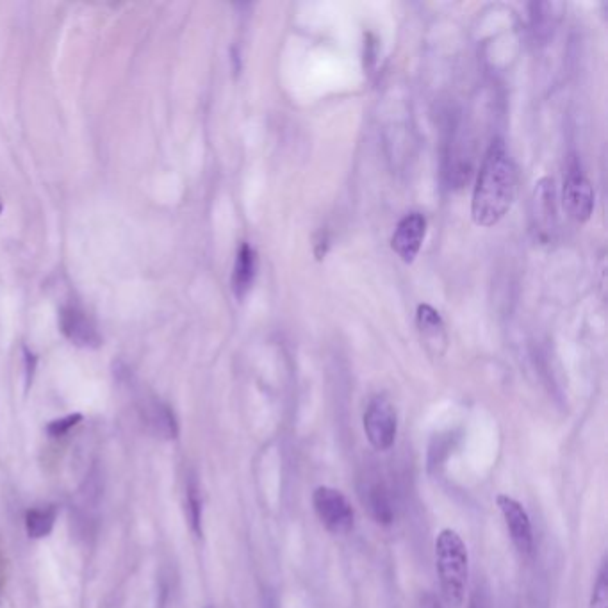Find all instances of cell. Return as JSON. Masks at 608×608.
Here are the masks:
<instances>
[{"label": "cell", "mask_w": 608, "mask_h": 608, "mask_svg": "<svg viewBox=\"0 0 608 608\" xmlns=\"http://www.w3.org/2000/svg\"><path fill=\"white\" fill-rule=\"evenodd\" d=\"M518 193V170L502 141L487 150L473 191L471 216L480 227H493L509 213Z\"/></svg>", "instance_id": "6da1fadb"}, {"label": "cell", "mask_w": 608, "mask_h": 608, "mask_svg": "<svg viewBox=\"0 0 608 608\" xmlns=\"http://www.w3.org/2000/svg\"><path fill=\"white\" fill-rule=\"evenodd\" d=\"M436 571L446 605L462 607L469 576L468 546L453 528H443L436 537Z\"/></svg>", "instance_id": "7a4b0ae2"}, {"label": "cell", "mask_w": 608, "mask_h": 608, "mask_svg": "<svg viewBox=\"0 0 608 608\" xmlns=\"http://www.w3.org/2000/svg\"><path fill=\"white\" fill-rule=\"evenodd\" d=\"M313 507L321 525L325 526L330 534L346 535L352 532L355 523L354 507L341 491L329 485L316 487Z\"/></svg>", "instance_id": "3957f363"}, {"label": "cell", "mask_w": 608, "mask_h": 608, "mask_svg": "<svg viewBox=\"0 0 608 608\" xmlns=\"http://www.w3.org/2000/svg\"><path fill=\"white\" fill-rule=\"evenodd\" d=\"M362 425H364V434L368 437V443L378 452H387L395 444L396 434H398V416H396L395 405L387 396H373L364 411Z\"/></svg>", "instance_id": "277c9868"}, {"label": "cell", "mask_w": 608, "mask_h": 608, "mask_svg": "<svg viewBox=\"0 0 608 608\" xmlns=\"http://www.w3.org/2000/svg\"><path fill=\"white\" fill-rule=\"evenodd\" d=\"M496 505L502 512L510 539H512L514 546L518 548L519 553L532 555V551H534V528H532V521H530V516H528L525 507L516 498L507 496V494H500L496 498Z\"/></svg>", "instance_id": "5b68a950"}, {"label": "cell", "mask_w": 608, "mask_h": 608, "mask_svg": "<svg viewBox=\"0 0 608 608\" xmlns=\"http://www.w3.org/2000/svg\"><path fill=\"white\" fill-rule=\"evenodd\" d=\"M564 207L567 214L578 223H585L594 211V191L580 166L571 165L564 181Z\"/></svg>", "instance_id": "8992f818"}, {"label": "cell", "mask_w": 608, "mask_h": 608, "mask_svg": "<svg viewBox=\"0 0 608 608\" xmlns=\"http://www.w3.org/2000/svg\"><path fill=\"white\" fill-rule=\"evenodd\" d=\"M425 234H427L425 216L420 213L405 214L396 225L395 234L391 238V247L403 263H414V259L420 254Z\"/></svg>", "instance_id": "52a82bcc"}, {"label": "cell", "mask_w": 608, "mask_h": 608, "mask_svg": "<svg viewBox=\"0 0 608 608\" xmlns=\"http://www.w3.org/2000/svg\"><path fill=\"white\" fill-rule=\"evenodd\" d=\"M59 327L70 343L79 348H99L102 345V337L99 330L93 325V321L79 311L77 307H63L59 314Z\"/></svg>", "instance_id": "ba28073f"}, {"label": "cell", "mask_w": 608, "mask_h": 608, "mask_svg": "<svg viewBox=\"0 0 608 608\" xmlns=\"http://www.w3.org/2000/svg\"><path fill=\"white\" fill-rule=\"evenodd\" d=\"M416 323L420 330L421 341L428 352L434 357H443L448 348V334L441 314L430 305H420L416 313Z\"/></svg>", "instance_id": "9c48e42d"}, {"label": "cell", "mask_w": 608, "mask_h": 608, "mask_svg": "<svg viewBox=\"0 0 608 608\" xmlns=\"http://www.w3.org/2000/svg\"><path fill=\"white\" fill-rule=\"evenodd\" d=\"M555 188L551 179H543L534 191L535 231L541 241H550L551 232L555 231Z\"/></svg>", "instance_id": "30bf717a"}, {"label": "cell", "mask_w": 608, "mask_h": 608, "mask_svg": "<svg viewBox=\"0 0 608 608\" xmlns=\"http://www.w3.org/2000/svg\"><path fill=\"white\" fill-rule=\"evenodd\" d=\"M255 273H257V254L248 243H243L239 247L232 272V291L238 300H243L254 286Z\"/></svg>", "instance_id": "8fae6325"}, {"label": "cell", "mask_w": 608, "mask_h": 608, "mask_svg": "<svg viewBox=\"0 0 608 608\" xmlns=\"http://www.w3.org/2000/svg\"><path fill=\"white\" fill-rule=\"evenodd\" d=\"M368 505H370L371 516L375 518L378 525H391L395 521V507H393L391 496L384 485H371L368 489Z\"/></svg>", "instance_id": "7c38bea8"}, {"label": "cell", "mask_w": 608, "mask_h": 608, "mask_svg": "<svg viewBox=\"0 0 608 608\" xmlns=\"http://www.w3.org/2000/svg\"><path fill=\"white\" fill-rule=\"evenodd\" d=\"M56 518H58V509L54 505L29 510L27 518H25L27 534H29V537H33V539L47 537L52 532L54 525H56Z\"/></svg>", "instance_id": "4fadbf2b"}, {"label": "cell", "mask_w": 608, "mask_h": 608, "mask_svg": "<svg viewBox=\"0 0 608 608\" xmlns=\"http://www.w3.org/2000/svg\"><path fill=\"white\" fill-rule=\"evenodd\" d=\"M150 423L156 430V434L163 439L172 441L179 434V425H177V418L173 414L172 409L165 405V403L154 402L150 407Z\"/></svg>", "instance_id": "5bb4252c"}, {"label": "cell", "mask_w": 608, "mask_h": 608, "mask_svg": "<svg viewBox=\"0 0 608 608\" xmlns=\"http://www.w3.org/2000/svg\"><path fill=\"white\" fill-rule=\"evenodd\" d=\"M186 505H188L189 525L193 534L202 535V498H200V487L197 480H189L186 487Z\"/></svg>", "instance_id": "9a60e30c"}, {"label": "cell", "mask_w": 608, "mask_h": 608, "mask_svg": "<svg viewBox=\"0 0 608 608\" xmlns=\"http://www.w3.org/2000/svg\"><path fill=\"white\" fill-rule=\"evenodd\" d=\"M589 608H608V569L607 562H603L592 587Z\"/></svg>", "instance_id": "2e32d148"}, {"label": "cell", "mask_w": 608, "mask_h": 608, "mask_svg": "<svg viewBox=\"0 0 608 608\" xmlns=\"http://www.w3.org/2000/svg\"><path fill=\"white\" fill-rule=\"evenodd\" d=\"M81 421H83V414H79V412L68 414L65 418L50 421L49 425H47V432H49V436L52 437H63L66 436L72 428L77 427Z\"/></svg>", "instance_id": "e0dca14e"}, {"label": "cell", "mask_w": 608, "mask_h": 608, "mask_svg": "<svg viewBox=\"0 0 608 608\" xmlns=\"http://www.w3.org/2000/svg\"><path fill=\"white\" fill-rule=\"evenodd\" d=\"M34 370H36V357L29 350H25V386L33 384Z\"/></svg>", "instance_id": "ac0fdd59"}, {"label": "cell", "mask_w": 608, "mask_h": 608, "mask_svg": "<svg viewBox=\"0 0 608 608\" xmlns=\"http://www.w3.org/2000/svg\"><path fill=\"white\" fill-rule=\"evenodd\" d=\"M418 608H441L439 600H437L434 594H425L420 601V607Z\"/></svg>", "instance_id": "d6986e66"}, {"label": "cell", "mask_w": 608, "mask_h": 608, "mask_svg": "<svg viewBox=\"0 0 608 608\" xmlns=\"http://www.w3.org/2000/svg\"><path fill=\"white\" fill-rule=\"evenodd\" d=\"M468 608H485V607H484V603H482V601L478 600V596H473V598H471V601H469Z\"/></svg>", "instance_id": "ffe728a7"}, {"label": "cell", "mask_w": 608, "mask_h": 608, "mask_svg": "<svg viewBox=\"0 0 608 608\" xmlns=\"http://www.w3.org/2000/svg\"><path fill=\"white\" fill-rule=\"evenodd\" d=\"M0 213H2V206H0Z\"/></svg>", "instance_id": "44dd1931"}]
</instances>
